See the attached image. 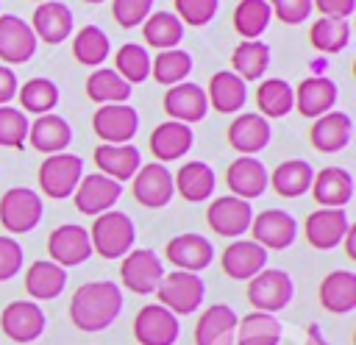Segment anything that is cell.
Instances as JSON below:
<instances>
[{
  "mask_svg": "<svg viewBox=\"0 0 356 345\" xmlns=\"http://www.w3.org/2000/svg\"><path fill=\"white\" fill-rule=\"evenodd\" d=\"M312 195L320 209H345L353 198V175L345 167H323L312 178Z\"/></svg>",
  "mask_w": 356,
  "mask_h": 345,
  "instance_id": "cell-25",
  "label": "cell"
},
{
  "mask_svg": "<svg viewBox=\"0 0 356 345\" xmlns=\"http://www.w3.org/2000/svg\"><path fill=\"white\" fill-rule=\"evenodd\" d=\"M164 278V264L150 248H134L122 256L120 264V281L134 295H150L156 292L159 281Z\"/></svg>",
  "mask_w": 356,
  "mask_h": 345,
  "instance_id": "cell-7",
  "label": "cell"
},
{
  "mask_svg": "<svg viewBox=\"0 0 356 345\" xmlns=\"http://www.w3.org/2000/svg\"><path fill=\"white\" fill-rule=\"evenodd\" d=\"M125 83H142L150 78V53L145 45H134L125 42L117 53H114V67H111Z\"/></svg>",
  "mask_w": 356,
  "mask_h": 345,
  "instance_id": "cell-43",
  "label": "cell"
},
{
  "mask_svg": "<svg viewBox=\"0 0 356 345\" xmlns=\"http://www.w3.org/2000/svg\"><path fill=\"white\" fill-rule=\"evenodd\" d=\"M312 6L320 11V17H337L348 19L356 8V0H312Z\"/></svg>",
  "mask_w": 356,
  "mask_h": 345,
  "instance_id": "cell-52",
  "label": "cell"
},
{
  "mask_svg": "<svg viewBox=\"0 0 356 345\" xmlns=\"http://www.w3.org/2000/svg\"><path fill=\"white\" fill-rule=\"evenodd\" d=\"M181 334L178 317L161 303H147L134 317V337L139 345H175Z\"/></svg>",
  "mask_w": 356,
  "mask_h": 345,
  "instance_id": "cell-9",
  "label": "cell"
},
{
  "mask_svg": "<svg viewBox=\"0 0 356 345\" xmlns=\"http://www.w3.org/2000/svg\"><path fill=\"white\" fill-rule=\"evenodd\" d=\"M256 106L264 120L286 117L295 109V92L284 78H267L256 89Z\"/></svg>",
  "mask_w": 356,
  "mask_h": 345,
  "instance_id": "cell-40",
  "label": "cell"
},
{
  "mask_svg": "<svg viewBox=\"0 0 356 345\" xmlns=\"http://www.w3.org/2000/svg\"><path fill=\"white\" fill-rule=\"evenodd\" d=\"M267 6L273 17H278L286 25H298L312 14V0H267Z\"/></svg>",
  "mask_w": 356,
  "mask_h": 345,
  "instance_id": "cell-50",
  "label": "cell"
},
{
  "mask_svg": "<svg viewBox=\"0 0 356 345\" xmlns=\"http://www.w3.org/2000/svg\"><path fill=\"white\" fill-rule=\"evenodd\" d=\"M67 287V270L50 259H36L25 270V292L33 300H53Z\"/></svg>",
  "mask_w": 356,
  "mask_h": 345,
  "instance_id": "cell-34",
  "label": "cell"
},
{
  "mask_svg": "<svg viewBox=\"0 0 356 345\" xmlns=\"http://www.w3.org/2000/svg\"><path fill=\"white\" fill-rule=\"evenodd\" d=\"M175 195V186H172V172L159 164V161H150V164H142L134 175V198L136 203L147 206V209H161L172 200Z\"/></svg>",
  "mask_w": 356,
  "mask_h": 345,
  "instance_id": "cell-18",
  "label": "cell"
},
{
  "mask_svg": "<svg viewBox=\"0 0 356 345\" xmlns=\"http://www.w3.org/2000/svg\"><path fill=\"white\" fill-rule=\"evenodd\" d=\"M295 92V109L303 114V117H323L325 111H334V103L339 97V89L331 78L325 75H312V78H303L298 83Z\"/></svg>",
  "mask_w": 356,
  "mask_h": 345,
  "instance_id": "cell-24",
  "label": "cell"
},
{
  "mask_svg": "<svg viewBox=\"0 0 356 345\" xmlns=\"http://www.w3.org/2000/svg\"><path fill=\"white\" fill-rule=\"evenodd\" d=\"M122 195V184L103 175V172H89L78 181L75 192H72V200H75V209L81 214H89V217H97L103 211H111L114 203L120 200Z\"/></svg>",
  "mask_w": 356,
  "mask_h": 345,
  "instance_id": "cell-8",
  "label": "cell"
},
{
  "mask_svg": "<svg viewBox=\"0 0 356 345\" xmlns=\"http://www.w3.org/2000/svg\"><path fill=\"white\" fill-rule=\"evenodd\" d=\"M192 72V56L181 47L172 50H159L156 58H150V75L161 86H175Z\"/></svg>",
  "mask_w": 356,
  "mask_h": 345,
  "instance_id": "cell-44",
  "label": "cell"
},
{
  "mask_svg": "<svg viewBox=\"0 0 356 345\" xmlns=\"http://www.w3.org/2000/svg\"><path fill=\"white\" fill-rule=\"evenodd\" d=\"M83 178V159L75 153H53L39 164V189L44 198L64 200Z\"/></svg>",
  "mask_w": 356,
  "mask_h": 345,
  "instance_id": "cell-5",
  "label": "cell"
},
{
  "mask_svg": "<svg viewBox=\"0 0 356 345\" xmlns=\"http://www.w3.org/2000/svg\"><path fill=\"white\" fill-rule=\"evenodd\" d=\"M111 53V45H108V36L103 28L97 25H83L75 36H72V56L78 64L83 67H100Z\"/></svg>",
  "mask_w": 356,
  "mask_h": 345,
  "instance_id": "cell-41",
  "label": "cell"
},
{
  "mask_svg": "<svg viewBox=\"0 0 356 345\" xmlns=\"http://www.w3.org/2000/svg\"><path fill=\"white\" fill-rule=\"evenodd\" d=\"M292 295H295V284L286 270L264 267L248 281V303L253 306V312L275 314L289 306Z\"/></svg>",
  "mask_w": 356,
  "mask_h": 345,
  "instance_id": "cell-4",
  "label": "cell"
},
{
  "mask_svg": "<svg viewBox=\"0 0 356 345\" xmlns=\"http://www.w3.org/2000/svg\"><path fill=\"white\" fill-rule=\"evenodd\" d=\"M206 100L211 109H217L220 114H236L239 109H245L248 100V86L239 75H234L231 70H220L211 75L209 89H206Z\"/></svg>",
  "mask_w": 356,
  "mask_h": 345,
  "instance_id": "cell-32",
  "label": "cell"
},
{
  "mask_svg": "<svg viewBox=\"0 0 356 345\" xmlns=\"http://www.w3.org/2000/svg\"><path fill=\"white\" fill-rule=\"evenodd\" d=\"M153 11V0H111V14L120 28L142 25Z\"/></svg>",
  "mask_w": 356,
  "mask_h": 345,
  "instance_id": "cell-49",
  "label": "cell"
},
{
  "mask_svg": "<svg viewBox=\"0 0 356 345\" xmlns=\"http://www.w3.org/2000/svg\"><path fill=\"white\" fill-rule=\"evenodd\" d=\"M28 117L22 109L0 106V147L19 150L28 142Z\"/></svg>",
  "mask_w": 356,
  "mask_h": 345,
  "instance_id": "cell-47",
  "label": "cell"
},
{
  "mask_svg": "<svg viewBox=\"0 0 356 345\" xmlns=\"http://www.w3.org/2000/svg\"><path fill=\"white\" fill-rule=\"evenodd\" d=\"M342 245H345L348 259H356V225H348V231L342 236Z\"/></svg>",
  "mask_w": 356,
  "mask_h": 345,
  "instance_id": "cell-54",
  "label": "cell"
},
{
  "mask_svg": "<svg viewBox=\"0 0 356 345\" xmlns=\"http://www.w3.org/2000/svg\"><path fill=\"white\" fill-rule=\"evenodd\" d=\"M0 328L14 342H33L44 334L47 317L36 300H11L0 314Z\"/></svg>",
  "mask_w": 356,
  "mask_h": 345,
  "instance_id": "cell-13",
  "label": "cell"
},
{
  "mask_svg": "<svg viewBox=\"0 0 356 345\" xmlns=\"http://www.w3.org/2000/svg\"><path fill=\"white\" fill-rule=\"evenodd\" d=\"M22 270V245L11 236H0V281L14 278Z\"/></svg>",
  "mask_w": 356,
  "mask_h": 345,
  "instance_id": "cell-51",
  "label": "cell"
},
{
  "mask_svg": "<svg viewBox=\"0 0 356 345\" xmlns=\"http://www.w3.org/2000/svg\"><path fill=\"white\" fill-rule=\"evenodd\" d=\"M42 211H44V203H42L39 192H33L28 186H11L0 198V223L11 234L33 231L42 220Z\"/></svg>",
  "mask_w": 356,
  "mask_h": 345,
  "instance_id": "cell-6",
  "label": "cell"
},
{
  "mask_svg": "<svg viewBox=\"0 0 356 345\" xmlns=\"http://www.w3.org/2000/svg\"><path fill=\"white\" fill-rule=\"evenodd\" d=\"M83 3H92V6H97V3H103V0H83Z\"/></svg>",
  "mask_w": 356,
  "mask_h": 345,
  "instance_id": "cell-56",
  "label": "cell"
},
{
  "mask_svg": "<svg viewBox=\"0 0 356 345\" xmlns=\"http://www.w3.org/2000/svg\"><path fill=\"white\" fill-rule=\"evenodd\" d=\"M236 323L239 317L228 303L209 306L195 323V345H234Z\"/></svg>",
  "mask_w": 356,
  "mask_h": 345,
  "instance_id": "cell-26",
  "label": "cell"
},
{
  "mask_svg": "<svg viewBox=\"0 0 356 345\" xmlns=\"http://www.w3.org/2000/svg\"><path fill=\"white\" fill-rule=\"evenodd\" d=\"M39 39L33 36L31 25L17 14H0V61L8 64H25L33 58Z\"/></svg>",
  "mask_w": 356,
  "mask_h": 345,
  "instance_id": "cell-15",
  "label": "cell"
},
{
  "mask_svg": "<svg viewBox=\"0 0 356 345\" xmlns=\"http://www.w3.org/2000/svg\"><path fill=\"white\" fill-rule=\"evenodd\" d=\"M353 136V120L345 111H325L312 122L309 142L320 153H339Z\"/></svg>",
  "mask_w": 356,
  "mask_h": 345,
  "instance_id": "cell-27",
  "label": "cell"
},
{
  "mask_svg": "<svg viewBox=\"0 0 356 345\" xmlns=\"http://www.w3.org/2000/svg\"><path fill=\"white\" fill-rule=\"evenodd\" d=\"M250 220H253V206L242 198H234V195L214 198L206 209L209 228L220 236H228V239H239L250 228Z\"/></svg>",
  "mask_w": 356,
  "mask_h": 345,
  "instance_id": "cell-11",
  "label": "cell"
},
{
  "mask_svg": "<svg viewBox=\"0 0 356 345\" xmlns=\"http://www.w3.org/2000/svg\"><path fill=\"white\" fill-rule=\"evenodd\" d=\"M17 97H19L22 109L31 111V114H36V117L39 114H50L56 109V103H58V86L50 78L36 75V78H28L17 89Z\"/></svg>",
  "mask_w": 356,
  "mask_h": 345,
  "instance_id": "cell-46",
  "label": "cell"
},
{
  "mask_svg": "<svg viewBox=\"0 0 356 345\" xmlns=\"http://www.w3.org/2000/svg\"><path fill=\"white\" fill-rule=\"evenodd\" d=\"M206 295V284L197 273H186V270H172L164 273V278L156 287V298L164 309H170L175 317L181 314H192L200 309Z\"/></svg>",
  "mask_w": 356,
  "mask_h": 345,
  "instance_id": "cell-3",
  "label": "cell"
},
{
  "mask_svg": "<svg viewBox=\"0 0 356 345\" xmlns=\"http://www.w3.org/2000/svg\"><path fill=\"white\" fill-rule=\"evenodd\" d=\"M164 111L170 114V120L184 122V125L200 122L209 111L206 89L200 83H192V81H181V83L170 86L164 92Z\"/></svg>",
  "mask_w": 356,
  "mask_h": 345,
  "instance_id": "cell-19",
  "label": "cell"
},
{
  "mask_svg": "<svg viewBox=\"0 0 356 345\" xmlns=\"http://www.w3.org/2000/svg\"><path fill=\"white\" fill-rule=\"evenodd\" d=\"M225 184L234 198H242L250 203L253 198L264 195V189H267V167L256 156H239L228 164Z\"/></svg>",
  "mask_w": 356,
  "mask_h": 345,
  "instance_id": "cell-22",
  "label": "cell"
},
{
  "mask_svg": "<svg viewBox=\"0 0 356 345\" xmlns=\"http://www.w3.org/2000/svg\"><path fill=\"white\" fill-rule=\"evenodd\" d=\"M31 31L44 45H61L72 33V11L58 0H44L31 17Z\"/></svg>",
  "mask_w": 356,
  "mask_h": 345,
  "instance_id": "cell-23",
  "label": "cell"
},
{
  "mask_svg": "<svg viewBox=\"0 0 356 345\" xmlns=\"http://www.w3.org/2000/svg\"><path fill=\"white\" fill-rule=\"evenodd\" d=\"M172 186L175 192L189 200V203H203L214 195L217 186V175L206 161H186L178 167V172L172 175Z\"/></svg>",
  "mask_w": 356,
  "mask_h": 345,
  "instance_id": "cell-31",
  "label": "cell"
},
{
  "mask_svg": "<svg viewBox=\"0 0 356 345\" xmlns=\"http://www.w3.org/2000/svg\"><path fill=\"white\" fill-rule=\"evenodd\" d=\"M312 178H314V170L309 161L303 159H286L281 161L270 175H267V184L281 195V198H300L312 189Z\"/></svg>",
  "mask_w": 356,
  "mask_h": 345,
  "instance_id": "cell-35",
  "label": "cell"
},
{
  "mask_svg": "<svg viewBox=\"0 0 356 345\" xmlns=\"http://www.w3.org/2000/svg\"><path fill=\"white\" fill-rule=\"evenodd\" d=\"M270 19H273V11L267 0H239L234 8V28L245 42L259 39L267 31Z\"/></svg>",
  "mask_w": 356,
  "mask_h": 345,
  "instance_id": "cell-45",
  "label": "cell"
},
{
  "mask_svg": "<svg viewBox=\"0 0 356 345\" xmlns=\"http://www.w3.org/2000/svg\"><path fill=\"white\" fill-rule=\"evenodd\" d=\"M142 36L156 50H172L184 39V22L172 11H150L142 22Z\"/></svg>",
  "mask_w": 356,
  "mask_h": 345,
  "instance_id": "cell-38",
  "label": "cell"
},
{
  "mask_svg": "<svg viewBox=\"0 0 356 345\" xmlns=\"http://www.w3.org/2000/svg\"><path fill=\"white\" fill-rule=\"evenodd\" d=\"M122 312V289L114 281L81 284L70 298V320L81 331H103Z\"/></svg>",
  "mask_w": 356,
  "mask_h": 345,
  "instance_id": "cell-1",
  "label": "cell"
},
{
  "mask_svg": "<svg viewBox=\"0 0 356 345\" xmlns=\"http://www.w3.org/2000/svg\"><path fill=\"white\" fill-rule=\"evenodd\" d=\"M217 8H220V0H175V17L195 28L209 25Z\"/></svg>",
  "mask_w": 356,
  "mask_h": 345,
  "instance_id": "cell-48",
  "label": "cell"
},
{
  "mask_svg": "<svg viewBox=\"0 0 356 345\" xmlns=\"http://www.w3.org/2000/svg\"><path fill=\"white\" fill-rule=\"evenodd\" d=\"M95 164L103 175L122 184V181H131L136 175V170L142 167V153L131 142H125V145H97L95 147Z\"/></svg>",
  "mask_w": 356,
  "mask_h": 345,
  "instance_id": "cell-30",
  "label": "cell"
},
{
  "mask_svg": "<svg viewBox=\"0 0 356 345\" xmlns=\"http://www.w3.org/2000/svg\"><path fill=\"white\" fill-rule=\"evenodd\" d=\"M267 67H270V45L267 42H259V39L239 42L231 53V72L239 75L245 83L264 78Z\"/></svg>",
  "mask_w": 356,
  "mask_h": 345,
  "instance_id": "cell-37",
  "label": "cell"
},
{
  "mask_svg": "<svg viewBox=\"0 0 356 345\" xmlns=\"http://www.w3.org/2000/svg\"><path fill=\"white\" fill-rule=\"evenodd\" d=\"M220 267L234 281H250L256 273L267 267V250L253 239H234L220 259Z\"/></svg>",
  "mask_w": 356,
  "mask_h": 345,
  "instance_id": "cell-21",
  "label": "cell"
},
{
  "mask_svg": "<svg viewBox=\"0 0 356 345\" xmlns=\"http://www.w3.org/2000/svg\"><path fill=\"white\" fill-rule=\"evenodd\" d=\"M309 42L320 53H339L350 42V22L348 19H337V17H320V19L312 22Z\"/></svg>",
  "mask_w": 356,
  "mask_h": 345,
  "instance_id": "cell-42",
  "label": "cell"
},
{
  "mask_svg": "<svg viewBox=\"0 0 356 345\" xmlns=\"http://www.w3.org/2000/svg\"><path fill=\"white\" fill-rule=\"evenodd\" d=\"M350 220H348V211L345 209H314L309 217H306V239L312 248L317 250H331L337 245H342V236L348 231Z\"/></svg>",
  "mask_w": 356,
  "mask_h": 345,
  "instance_id": "cell-20",
  "label": "cell"
},
{
  "mask_svg": "<svg viewBox=\"0 0 356 345\" xmlns=\"http://www.w3.org/2000/svg\"><path fill=\"white\" fill-rule=\"evenodd\" d=\"M28 142L39 153H64L67 145L72 142V128L61 114H39L28 125Z\"/></svg>",
  "mask_w": 356,
  "mask_h": 345,
  "instance_id": "cell-28",
  "label": "cell"
},
{
  "mask_svg": "<svg viewBox=\"0 0 356 345\" xmlns=\"http://www.w3.org/2000/svg\"><path fill=\"white\" fill-rule=\"evenodd\" d=\"M167 253V262L175 264V270H186V273H197L206 270L214 259V245L203 236V234H195V231H186V234H178L167 242L164 248Z\"/></svg>",
  "mask_w": 356,
  "mask_h": 345,
  "instance_id": "cell-16",
  "label": "cell"
},
{
  "mask_svg": "<svg viewBox=\"0 0 356 345\" xmlns=\"http://www.w3.org/2000/svg\"><path fill=\"white\" fill-rule=\"evenodd\" d=\"M36 3H44V0H36Z\"/></svg>",
  "mask_w": 356,
  "mask_h": 345,
  "instance_id": "cell-57",
  "label": "cell"
},
{
  "mask_svg": "<svg viewBox=\"0 0 356 345\" xmlns=\"http://www.w3.org/2000/svg\"><path fill=\"white\" fill-rule=\"evenodd\" d=\"M92 128L103 139V145H125L136 136L139 114L128 103H108V106L95 109Z\"/></svg>",
  "mask_w": 356,
  "mask_h": 345,
  "instance_id": "cell-10",
  "label": "cell"
},
{
  "mask_svg": "<svg viewBox=\"0 0 356 345\" xmlns=\"http://www.w3.org/2000/svg\"><path fill=\"white\" fill-rule=\"evenodd\" d=\"M89 242H92V253H100L103 259H122L128 250H134L136 242L134 220L117 209L103 211L95 217L89 228Z\"/></svg>",
  "mask_w": 356,
  "mask_h": 345,
  "instance_id": "cell-2",
  "label": "cell"
},
{
  "mask_svg": "<svg viewBox=\"0 0 356 345\" xmlns=\"http://www.w3.org/2000/svg\"><path fill=\"white\" fill-rule=\"evenodd\" d=\"M248 231L253 234V242L261 245L264 250H284V248H289L295 242L298 223L284 209H264V211L253 214Z\"/></svg>",
  "mask_w": 356,
  "mask_h": 345,
  "instance_id": "cell-12",
  "label": "cell"
},
{
  "mask_svg": "<svg viewBox=\"0 0 356 345\" xmlns=\"http://www.w3.org/2000/svg\"><path fill=\"white\" fill-rule=\"evenodd\" d=\"M47 253H50V262H56L64 270L83 264L92 256L89 231L83 225H75V223H64V225L53 228L47 236Z\"/></svg>",
  "mask_w": 356,
  "mask_h": 345,
  "instance_id": "cell-14",
  "label": "cell"
},
{
  "mask_svg": "<svg viewBox=\"0 0 356 345\" xmlns=\"http://www.w3.org/2000/svg\"><path fill=\"white\" fill-rule=\"evenodd\" d=\"M281 320L267 312H250L236 323V345H278L281 342Z\"/></svg>",
  "mask_w": 356,
  "mask_h": 345,
  "instance_id": "cell-36",
  "label": "cell"
},
{
  "mask_svg": "<svg viewBox=\"0 0 356 345\" xmlns=\"http://www.w3.org/2000/svg\"><path fill=\"white\" fill-rule=\"evenodd\" d=\"M303 345H331V342L323 337L320 326L314 323V326H309V334H306V342H303Z\"/></svg>",
  "mask_w": 356,
  "mask_h": 345,
  "instance_id": "cell-55",
  "label": "cell"
},
{
  "mask_svg": "<svg viewBox=\"0 0 356 345\" xmlns=\"http://www.w3.org/2000/svg\"><path fill=\"white\" fill-rule=\"evenodd\" d=\"M134 86L125 83L111 67H97L92 70V75L86 78V95L89 100H95L97 106H108V103H125L131 97Z\"/></svg>",
  "mask_w": 356,
  "mask_h": 345,
  "instance_id": "cell-39",
  "label": "cell"
},
{
  "mask_svg": "<svg viewBox=\"0 0 356 345\" xmlns=\"http://www.w3.org/2000/svg\"><path fill=\"white\" fill-rule=\"evenodd\" d=\"M320 303L331 314H348L356 309V273L334 270L320 281Z\"/></svg>",
  "mask_w": 356,
  "mask_h": 345,
  "instance_id": "cell-33",
  "label": "cell"
},
{
  "mask_svg": "<svg viewBox=\"0 0 356 345\" xmlns=\"http://www.w3.org/2000/svg\"><path fill=\"white\" fill-rule=\"evenodd\" d=\"M228 145L242 153V156H253L259 150H264L270 145V136H273V128H270V120H264L259 111H242L231 120L228 131Z\"/></svg>",
  "mask_w": 356,
  "mask_h": 345,
  "instance_id": "cell-17",
  "label": "cell"
},
{
  "mask_svg": "<svg viewBox=\"0 0 356 345\" xmlns=\"http://www.w3.org/2000/svg\"><path fill=\"white\" fill-rule=\"evenodd\" d=\"M17 89H19V81H17V72L6 64H0V106H8L14 97H17Z\"/></svg>",
  "mask_w": 356,
  "mask_h": 345,
  "instance_id": "cell-53",
  "label": "cell"
},
{
  "mask_svg": "<svg viewBox=\"0 0 356 345\" xmlns=\"http://www.w3.org/2000/svg\"><path fill=\"white\" fill-rule=\"evenodd\" d=\"M192 142H195V136H192V128L189 125L175 122V120H167V122H161V125L153 128L147 145H150V153L156 156V161L164 164V161H175L181 156H186L192 150Z\"/></svg>",
  "mask_w": 356,
  "mask_h": 345,
  "instance_id": "cell-29",
  "label": "cell"
}]
</instances>
